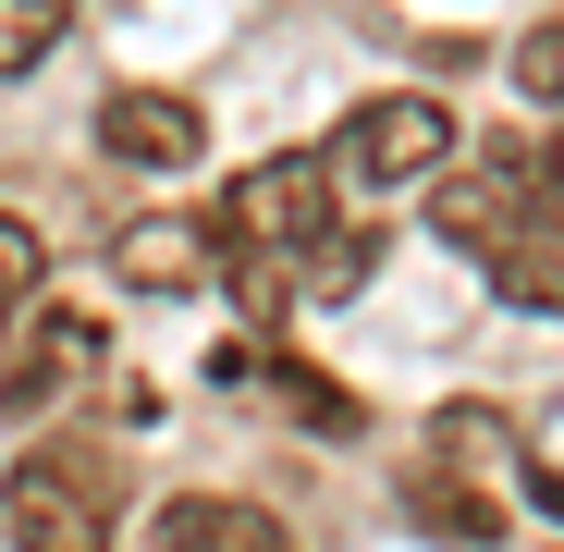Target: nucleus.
Listing matches in <instances>:
<instances>
[{"label": "nucleus", "instance_id": "obj_12", "mask_svg": "<svg viewBox=\"0 0 564 552\" xmlns=\"http://www.w3.org/2000/svg\"><path fill=\"white\" fill-rule=\"evenodd\" d=\"M74 37V0H0V74H37Z\"/></svg>", "mask_w": 564, "mask_h": 552}, {"label": "nucleus", "instance_id": "obj_17", "mask_svg": "<svg viewBox=\"0 0 564 552\" xmlns=\"http://www.w3.org/2000/svg\"><path fill=\"white\" fill-rule=\"evenodd\" d=\"M0 332H13V295H0Z\"/></svg>", "mask_w": 564, "mask_h": 552}, {"label": "nucleus", "instance_id": "obj_4", "mask_svg": "<svg viewBox=\"0 0 564 552\" xmlns=\"http://www.w3.org/2000/svg\"><path fill=\"white\" fill-rule=\"evenodd\" d=\"M454 160V111L442 99H368L344 136H332V172L344 184H430Z\"/></svg>", "mask_w": 564, "mask_h": 552}, {"label": "nucleus", "instance_id": "obj_10", "mask_svg": "<svg viewBox=\"0 0 564 552\" xmlns=\"http://www.w3.org/2000/svg\"><path fill=\"white\" fill-rule=\"evenodd\" d=\"M405 504H417V528H442V540H466V552H491V540H503V504H491L479 479H454L442 454L417 467V491H405Z\"/></svg>", "mask_w": 564, "mask_h": 552}, {"label": "nucleus", "instance_id": "obj_15", "mask_svg": "<svg viewBox=\"0 0 564 552\" xmlns=\"http://www.w3.org/2000/svg\"><path fill=\"white\" fill-rule=\"evenodd\" d=\"M528 172H540V209H552V234H564V136H552V148H540Z\"/></svg>", "mask_w": 564, "mask_h": 552}, {"label": "nucleus", "instance_id": "obj_16", "mask_svg": "<svg viewBox=\"0 0 564 552\" xmlns=\"http://www.w3.org/2000/svg\"><path fill=\"white\" fill-rule=\"evenodd\" d=\"M528 491H540V504H552V516H564V479H528Z\"/></svg>", "mask_w": 564, "mask_h": 552}, {"label": "nucleus", "instance_id": "obj_1", "mask_svg": "<svg viewBox=\"0 0 564 552\" xmlns=\"http://www.w3.org/2000/svg\"><path fill=\"white\" fill-rule=\"evenodd\" d=\"M13 540L25 552H111L123 540V467L99 442H37L25 467H13Z\"/></svg>", "mask_w": 564, "mask_h": 552}, {"label": "nucleus", "instance_id": "obj_11", "mask_svg": "<svg viewBox=\"0 0 564 552\" xmlns=\"http://www.w3.org/2000/svg\"><path fill=\"white\" fill-rule=\"evenodd\" d=\"M491 295H503V307H540V320H564V246H552V234H516V246L491 258Z\"/></svg>", "mask_w": 564, "mask_h": 552}, {"label": "nucleus", "instance_id": "obj_14", "mask_svg": "<svg viewBox=\"0 0 564 552\" xmlns=\"http://www.w3.org/2000/svg\"><path fill=\"white\" fill-rule=\"evenodd\" d=\"M516 86H528V99H564V25H528V50H516Z\"/></svg>", "mask_w": 564, "mask_h": 552}, {"label": "nucleus", "instance_id": "obj_7", "mask_svg": "<svg viewBox=\"0 0 564 552\" xmlns=\"http://www.w3.org/2000/svg\"><path fill=\"white\" fill-rule=\"evenodd\" d=\"M209 368H221V393H270L282 418H295V430H332V442L356 430V393H332L319 368H295V356H270V344H221Z\"/></svg>", "mask_w": 564, "mask_h": 552}, {"label": "nucleus", "instance_id": "obj_6", "mask_svg": "<svg viewBox=\"0 0 564 552\" xmlns=\"http://www.w3.org/2000/svg\"><path fill=\"white\" fill-rule=\"evenodd\" d=\"M111 270H123V283L135 295H209L221 283V270H234V246H221V221H123L111 234Z\"/></svg>", "mask_w": 564, "mask_h": 552}, {"label": "nucleus", "instance_id": "obj_2", "mask_svg": "<svg viewBox=\"0 0 564 552\" xmlns=\"http://www.w3.org/2000/svg\"><path fill=\"white\" fill-rule=\"evenodd\" d=\"M332 160L319 148H282V160H258L246 184H234V209H221V246L234 258H319L332 246Z\"/></svg>", "mask_w": 564, "mask_h": 552}, {"label": "nucleus", "instance_id": "obj_9", "mask_svg": "<svg viewBox=\"0 0 564 552\" xmlns=\"http://www.w3.org/2000/svg\"><path fill=\"white\" fill-rule=\"evenodd\" d=\"M148 552H295L258 504H234V491H172L160 516H148Z\"/></svg>", "mask_w": 564, "mask_h": 552}, {"label": "nucleus", "instance_id": "obj_8", "mask_svg": "<svg viewBox=\"0 0 564 552\" xmlns=\"http://www.w3.org/2000/svg\"><path fill=\"white\" fill-rule=\"evenodd\" d=\"M99 148L135 160V172H184V160L209 148V123L184 111V99H160V86H123V99H99Z\"/></svg>", "mask_w": 564, "mask_h": 552}, {"label": "nucleus", "instance_id": "obj_13", "mask_svg": "<svg viewBox=\"0 0 564 552\" xmlns=\"http://www.w3.org/2000/svg\"><path fill=\"white\" fill-rule=\"evenodd\" d=\"M0 295H13V307H37V295H50V246H37L13 209H0Z\"/></svg>", "mask_w": 564, "mask_h": 552}, {"label": "nucleus", "instance_id": "obj_5", "mask_svg": "<svg viewBox=\"0 0 564 552\" xmlns=\"http://www.w3.org/2000/svg\"><path fill=\"white\" fill-rule=\"evenodd\" d=\"M430 221H442L454 246H479V258H503L516 234H552V209H540V172H528V160H491V172H454V184H430Z\"/></svg>", "mask_w": 564, "mask_h": 552}, {"label": "nucleus", "instance_id": "obj_3", "mask_svg": "<svg viewBox=\"0 0 564 552\" xmlns=\"http://www.w3.org/2000/svg\"><path fill=\"white\" fill-rule=\"evenodd\" d=\"M99 368H111V332H99V320H74V307H37V332H25L13 356H0V418H13V430L62 418L86 381H99Z\"/></svg>", "mask_w": 564, "mask_h": 552}]
</instances>
